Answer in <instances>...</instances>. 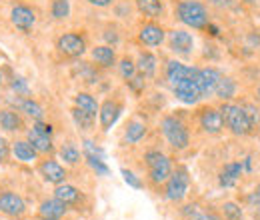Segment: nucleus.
Masks as SVG:
<instances>
[{
    "label": "nucleus",
    "instance_id": "f257e3e1",
    "mask_svg": "<svg viewBox=\"0 0 260 220\" xmlns=\"http://www.w3.org/2000/svg\"><path fill=\"white\" fill-rule=\"evenodd\" d=\"M218 110H220V114H222L224 126H226L234 136H248V134L252 132V126H250L248 118H246V114H244L242 104L224 102Z\"/></svg>",
    "mask_w": 260,
    "mask_h": 220
},
{
    "label": "nucleus",
    "instance_id": "f03ea898",
    "mask_svg": "<svg viewBox=\"0 0 260 220\" xmlns=\"http://www.w3.org/2000/svg\"><path fill=\"white\" fill-rule=\"evenodd\" d=\"M176 14L178 20L190 28H206L208 26V12L204 8V4H200L198 0H182L176 6Z\"/></svg>",
    "mask_w": 260,
    "mask_h": 220
},
{
    "label": "nucleus",
    "instance_id": "7ed1b4c3",
    "mask_svg": "<svg viewBox=\"0 0 260 220\" xmlns=\"http://www.w3.org/2000/svg\"><path fill=\"white\" fill-rule=\"evenodd\" d=\"M162 134L166 136L168 144L176 150H184L190 144V136L186 126L182 124L176 116H166L162 120Z\"/></svg>",
    "mask_w": 260,
    "mask_h": 220
},
{
    "label": "nucleus",
    "instance_id": "20e7f679",
    "mask_svg": "<svg viewBox=\"0 0 260 220\" xmlns=\"http://www.w3.org/2000/svg\"><path fill=\"white\" fill-rule=\"evenodd\" d=\"M144 160L148 166V176L154 184H160V182L168 180V176L172 172V164H170L168 156H164L158 150H150V152H146Z\"/></svg>",
    "mask_w": 260,
    "mask_h": 220
},
{
    "label": "nucleus",
    "instance_id": "39448f33",
    "mask_svg": "<svg viewBox=\"0 0 260 220\" xmlns=\"http://www.w3.org/2000/svg\"><path fill=\"white\" fill-rule=\"evenodd\" d=\"M190 186V176H188V170L184 166L176 168L174 172H170L168 180H166V198L172 200V202H180Z\"/></svg>",
    "mask_w": 260,
    "mask_h": 220
},
{
    "label": "nucleus",
    "instance_id": "423d86ee",
    "mask_svg": "<svg viewBox=\"0 0 260 220\" xmlns=\"http://www.w3.org/2000/svg\"><path fill=\"white\" fill-rule=\"evenodd\" d=\"M220 76H222L220 70H216V68H212V66L200 68L194 76V82H196V86H198V90H200V95L202 96L214 95V88H216Z\"/></svg>",
    "mask_w": 260,
    "mask_h": 220
},
{
    "label": "nucleus",
    "instance_id": "0eeeda50",
    "mask_svg": "<svg viewBox=\"0 0 260 220\" xmlns=\"http://www.w3.org/2000/svg\"><path fill=\"white\" fill-rule=\"evenodd\" d=\"M58 50L70 56V58H76V56H82L84 50H86V42L80 34L76 32H68V34H62L58 38Z\"/></svg>",
    "mask_w": 260,
    "mask_h": 220
},
{
    "label": "nucleus",
    "instance_id": "6e6552de",
    "mask_svg": "<svg viewBox=\"0 0 260 220\" xmlns=\"http://www.w3.org/2000/svg\"><path fill=\"white\" fill-rule=\"evenodd\" d=\"M198 120H200V128L206 134H220L224 128V120H222V114L218 108H204L200 112Z\"/></svg>",
    "mask_w": 260,
    "mask_h": 220
},
{
    "label": "nucleus",
    "instance_id": "1a4fd4ad",
    "mask_svg": "<svg viewBox=\"0 0 260 220\" xmlns=\"http://www.w3.org/2000/svg\"><path fill=\"white\" fill-rule=\"evenodd\" d=\"M242 172H244L242 160H232V162H228V164L222 166V170H220V174H218V184H220L222 188H232V186H236L238 180H240V176H242Z\"/></svg>",
    "mask_w": 260,
    "mask_h": 220
},
{
    "label": "nucleus",
    "instance_id": "9d476101",
    "mask_svg": "<svg viewBox=\"0 0 260 220\" xmlns=\"http://www.w3.org/2000/svg\"><path fill=\"white\" fill-rule=\"evenodd\" d=\"M174 96L180 102H184V104H196L202 98V95H200V90H198V86H196V82L192 78H184L178 84H174Z\"/></svg>",
    "mask_w": 260,
    "mask_h": 220
},
{
    "label": "nucleus",
    "instance_id": "9b49d317",
    "mask_svg": "<svg viewBox=\"0 0 260 220\" xmlns=\"http://www.w3.org/2000/svg\"><path fill=\"white\" fill-rule=\"evenodd\" d=\"M168 42H170L172 52L176 54H190L194 48V38L186 30H172L168 36Z\"/></svg>",
    "mask_w": 260,
    "mask_h": 220
},
{
    "label": "nucleus",
    "instance_id": "f8f14e48",
    "mask_svg": "<svg viewBox=\"0 0 260 220\" xmlns=\"http://www.w3.org/2000/svg\"><path fill=\"white\" fill-rule=\"evenodd\" d=\"M120 112H122V106L114 100H106L100 108H98V116H100V126L102 130H110L112 126L116 124V120L120 118Z\"/></svg>",
    "mask_w": 260,
    "mask_h": 220
},
{
    "label": "nucleus",
    "instance_id": "ddd939ff",
    "mask_svg": "<svg viewBox=\"0 0 260 220\" xmlns=\"http://www.w3.org/2000/svg\"><path fill=\"white\" fill-rule=\"evenodd\" d=\"M196 72H198V68L184 66V64L178 62V60H170V62L166 64V78H168V82H170L172 86L178 84V82L184 80V78H192V80H194Z\"/></svg>",
    "mask_w": 260,
    "mask_h": 220
},
{
    "label": "nucleus",
    "instance_id": "4468645a",
    "mask_svg": "<svg viewBox=\"0 0 260 220\" xmlns=\"http://www.w3.org/2000/svg\"><path fill=\"white\" fill-rule=\"evenodd\" d=\"M164 38H166L164 28L158 26V24H154V22L144 24V26L140 28V32H138V40H140L144 46H160L164 42Z\"/></svg>",
    "mask_w": 260,
    "mask_h": 220
},
{
    "label": "nucleus",
    "instance_id": "2eb2a0df",
    "mask_svg": "<svg viewBox=\"0 0 260 220\" xmlns=\"http://www.w3.org/2000/svg\"><path fill=\"white\" fill-rule=\"evenodd\" d=\"M10 18H12V24L16 28H20L22 32H28L34 26V22H36V16H34V12L28 6H14Z\"/></svg>",
    "mask_w": 260,
    "mask_h": 220
},
{
    "label": "nucleus",
    "instance_id": "dca6fc26",
    "mask_svg": "<svg viewBox=\"0 0 260 220\" xmlns=\"http://www.w3.org/2000/svg\"><path fill=\"white\" fill-rule=\"evenodd\" d=\"M0 212L10 214V216L22 214L24 212V200L14 192H4V194H0Z\"/></svg>",
    "mask_w": 260,
    "mask_h": 220
},
{
    "label": "nucleus",
    "instance_id": "f3484780",
    "mask_svg": "<svg viewBox=\"0 0 260 220\" xmlns=\"http://www.w3.org/2000/svg\"><path fill=\"white\" fill-rule=\"evenodd\" d=\"M40 172L44 174V178L52 184H62L66 178L64 168L58 164V162H52V160H46L42 166H40Z\"/></svg>",
    "mask_w": 260,
    "mask_h": 220
},
{
    "label": "nucleus",
    "instance_id": "a211bd4d",
    "mask_svg": "<svg viewBox=\"0 0 260 220\" xmlns=\"http://www.w3.org/2000/svg\"><path fill=\"white\" fill-rule=\"evenodd\" d=\"M64 212H66V204L60 202L58 198L46 200V202L40 204V216L42 218H60V216H64Z\"/></svg>",
    "mask_w": 260,
    "mask_h": 220
},
{
    "label": "nucleus",
    "instance_id": "6ab92c4d",
    "mask_svg": "<svg viewBox=\"0 0 260 220\" xmlns=\"http://www.w3.org/2000/svg\"><path fill=\"white\" fill-rule=\"evenodd\" d=\"M136 8L148 18H162L164 6L160 0H136Z\"/></svg>",
    "mask_w": 260,
    "mask_h": 220
},
{
    "label": "nucleus",
    "instance_id": "aec40b11",
    "mask_svg": "<svg viewBox=\"0 0 260 220\" xmlns=\"http://www.w3.org/2000/svg\"><path fill=\"white\" fill-rule=\"evenodd\" d=\"M236 88H238V86H236L234 78H230V76H220V80H218V84H216V88H214V95L218 96L220 100L228 102L230 98H234Z\"/></svg>",
    "mask_w": 260,
    "mask_h": 220
},
{
    "label": "nucleus",
    "instance_id": "412c9836",
    "mask_svg": "<svg viewBox=\"0 0 260 220\" xmlns=\"http://www.w3.org/2000/svg\"><path fill=\"white\" fill-rule=\"evenodd\" d=\"M28 142L32 144V148L36 152H50L52 150V142H50V136L38 132V130H30L28 132Z\"/></svg>",
    "mask_w": 260,
    "mask_h": 220
},
{
    "label": "nucleus",
    "instance_id": "4be33fe9",
    "mask_svg": "<svg viewBox=\"0 0 260 220\" xmlns=\"http://www.w3.org/2000/svg\"><path fill=\"white\" fill-rule=\"evenodd\" d=\"M92 58L96 60V64L104 66V68H108V66H112V64L116 62L114 48H110V46H96L92 50Z\"/></svg>",
    "mask_w": 260,
    "mask_h": 220
},
{
    "label": "nucleus",
    "instance_id": "5701e85b",
    "mask_svg": "<svg viewBox=\"0 0 260 220\" xmlns=\"http://www.w3.org/2000/svg\"><path fill=\"white\" fill-rule=\"evenodd\" d=\"M182 214L186 220H220V216H216L214 212H206L202 210L198 204H188L182 208Z\"/></svg>",
    "mask_w": 260,
    "mask_h": 220
},
{
    "label": "nucleus",
    "instance_id": "b1692460",
    "mask_svg": "<svg viewBox=\"0 0 260 220\" xmlns=\"http://www.w3.org/2000/svg\"><path fill=\"white\" fill-rule=\"evenodd\" d=\"M136 68L140 70V74H142L144 78H146V76H154V72H156V56L150 54V52H142V54L138 56Z\"/></svg>",
    "mask_w": 260,
    "mask_h": 220
},
{
    "label": "nucleus",
    "instance_id": "393cba45",
    "mask_svg": "<svg viewBox=\"0 0 260 220\" xmlns=\"http://www.w3.org/2000/svg\"><path fill=\"white\" fill-rule=\"evenodd\" d=\"M54 196L64 204H74V202H78L80 192H78V188H74L70 184H58L56 190H54Z\"/></svg>",
    "mask_w": 260,
    "mask_h": 220
},
{
    "label": "nucleus",
    "instance_id": "a878e982",
    "mask_svg": "<svg viewBox=\"0 0 260 220\" xmlns=\"http://www.w3.org/2000/svg\"><path fill=\"white\" fill-rule=\"evenodd\" d=\"M74 102H76L78 108H82L84 112H88V114H92V116H96L98 108H100L96 98L92 95H86V92H78V95L74 96Z\"/></svg>",
    "mask_w": 260,
    "mask_h": 220
},
{
    "label": "nucleus",
    "instance_id": "bb28decb",
    "mask_svg": "<svg viewBox=\"0 0 260 220\" xmlns=\"http://www.w3.org/2000/svg\"><path fill=\"white\" fill-rule=\"evenodd\" d=\"M144 134H146V126L142 124V122H138V120H134L126 128L124 138H126V142H130V144H136V142H140L144 138Z\"/></svg>",
    "mask_w": 260,
    "mask_h": 220
},
{
    "label": "nucleus",
    "instance_id": "cd10ccee",
    "mask_svg": "<svg viewBox=\"0 0 260 220\" xmlns=\"http://www.w3.org/2000/svg\"><path fill=\"white\" fill-rule=\"evenodd\" d=\"M14 156L22 162H32L36 158V150L32 148L30 142H16L14 144Z\"/></svg>",
    "mask_w": 260,
    "mask_h": 220
},
{
    "label": "nucleus",
    "instance_id": "c85d7f7f",
    "mask_svg": "<svg viewBox=\"0 0 260 220\" xmlns=\"http://www.w3.org/2000/svg\"><path fill=\"white\" fill-rule=\"evenodd\" d=\"M72 118H74V122L78 128H82V130H90L92 124H94V116L92 114H88V112H84L82 108H74L72 110Z\"/></svg>",
    "mask_w": 260,
    "mask_h": 220
},
{
    "label": "nucleus",
    "instance_id": "c756f323",
    "mask_svg": "<svg viewBox=\"0 0 260 220\" xmlns=\"http://www.w3.org/2000/svg\"><path fill=\"white\" fill-rule=\"evenodd\" d=\"M222 216L226 220H242L244 216V210H242V206L238 204V202H224L222 204Z\"/></svg>",
    "mask_w": 260,
    "mask_h": 220
},
{
    "label": "nucleus",
    "instance_id": "7c9ffc66",
    "mask_svg": "<svg viewBox=\"0 0 260 220\" xmlns=\"http://www.w3.org/2000/svg\"><path fill=\"white\" fill-rule=\"evenodd\" d=\"M50 10H52V16L58 18V20L68 18V14H70V2L68 0H54Z\"/></svg>",
    "mask_w": 260,
    "mask_h": 220
},
{
    "label": "nucleus",
    "instance_id": "2f4dec72",
    "mask_svg": "<svg viewBox=\"0 0 260 220\" xmlns=\"http://www.w3.org/2000/svg\"><path fill=\"white\" fill-rule=\"evenodd\" d=\"M0 124L4 130H18V126H20V118L14 114V112H2L0 114Z\"/></svg>",
    "mask_w": 260,
    "mask_h": 220
},
{
    "label": "nucleus",
    "instance_id": "473e14b6",
    "mask_svg": "<svg viewBox=\"0 0 260 220\" xmlns=\"http://www.w3.org/2000/svg\"><path fill=\"white\" fill-rule=\"evenodd\" d=\"M242 108H244V114H246V118H248V122L252 126V130L260 124V108L256 104H242Z\"/></svg>",
    "mask_w": 260,
    "mask_h": 220
},
{
    "label": "nucleus",
    "instance_id": "72a5a7b5",
    "mask_svg": "<svg viewBox=\"0 0 260 220\" xmlns=\"http://www.w3.org/2000/svg\"><path fill=\"white\" fill-rule=\"evenodd\" d=\"M82 152H84V158H102L104 160V150L100 146H96L92 140L82 142Z\"/></svg>",
    "mask_w": 260,
    "mask_h": 220
},
{
    "label": "nucleus",
    "instance_id": "f704fd0d",
    "mask_svg": "<svg viewBox=\"0 0 260 220\" xmlns=\"http://www.w3.org/2000/svg\"><path fill=\"white\" fill-rule=\"evenodd\" d=\"M118 70H120V76H122L124 80H130V78L136 76V64L132 62L130 58H122L120 64H118Z\"/></svg>",
    "mask_w": 260,
    "mask_h": 220
},
{
    "label": "nucleus",
    "instance_id": "c9c22d12",
    "mask_svg": "<svg viewBox=\"0 0 260 220\" xmlns=\"http://www.w3.org/2000/svg\"><path fill=\"white\" fill-rule=\"evenodd\" d=\"M60 156L64 162L68 164H76L78 160H80V152H78V148H74L72 144H64L62 148H60Z\"/></svg>",
    "mask_w": 260,
    "mask_h": 220
},
{
    "label": "nucleus",
    "instance_id": "e433bc0d",
    "mask_svg": "<svg viewBox=\"0 0 260 220\" xmlns=\"http://www.w3.org/2000/svg\"><path fill=\"white\" fill-rule=\"evenodd\" d=\"M20 108H22L28 116H34L36 120H40V118H42V114H44V112H42V106H40V104H36V102H32V100H24V102L20 104Z\"/></svg>",
    "mask_w": 260,
    "mask_h": 220
},
{
    "label": "nucleus",
    "instance_id": "4c0bfd02",
    "mask_svg": "<svg viewBox=\"0 0 260 220\" xmlns=\"http://www.w3.org/2000/svg\"><path fill=\"white\" fill-rule=\"evenodd\" d=\"M86 162H88V166H90L96 174H100V176H106V174L110 172V168L106 166V162H104L102 158H86Z\"/></svg>",
    "mask_w": 260,
    "mask_h": 220
},
{
    "label": "nucleus",
    "instance_id": "58836bf2",
    "mask_svg": "<svg viewBox=\"0 0 260 220\" xmlns=\"http://www.w3.org/2000/svg\"><path fill=\"white\" fill-rule=\"evenodd\" d=\"M122 176H124V182L128 184V186H132V188L140 190L142 188V180L132 172V170H126V168H122Z\"/></svg>",
    "mask_w": 260,
    "mask_h": 220
},
{
    "label": "nucleus",
    "instance_id": "ea45409f",
    "mask_svg": "<svg viewBox=\"0 0 260 220\" xmlns=\"http://www.w3.org/2000/svg\"><path fill=\"white\" fill-rule=\"evenodd\" d=\"M12 88H14L16 92H20V95H26V92H28V84H26V80H24V78H14Z\"/></svg>",
    "mask_w": 260,
    "mask_h": 220
},
{
    "label": "nucleus",
    "instance_id": "a19ab883",
    "mask_svg": "<svg viewBox=\"0 0 260 220\" xmlns=\"http://www.w3.org/2000/svg\"><path fill=\"white\" fill-rule=\"evenodd\" d=\"M130 88L132 90H136V92H140L142 88H144V76L140 74V76H134V78H130Z\"/></svg>",
    "mask_w": 260,
    "mask_h": 220
},
{
    "label": "nucleus",
    "instance_id": "79ce46f5",
    "mask_svg": "<svg viewBox=\"0 0 260 220\" xmlns=\"http://www.w3.org/2000/svg\"><path fill=\"white\" fill-rule=\"evenodd\" d=\"M246 202H248L252 208L260 210V194H256V192H248V194H246Z\"/></svg>",
    "mask_w": 260,
    "mask_h": 220
},
{
    "label": "nucleus",
    "instance_id": "37998d69",
    "mask_svg": "<svg viewBox=\"0 0 260 220\" xmlns=\"http://www.w3.org/2000/svg\"><path fill=\"white\" fill-rule=\"evenodd\" d=\"M34 130H38V132H42V134H46V136H50L52 134V126L50 124H44V122H36V126H34Z\"/></svg>",
    "mask_w": 260,
    "mask_h": 220
},
{
    "label": "nucleus",
    "instance_id": "c03bdc74",
    "mask_svg": "<svg viewBox=\"0 0 260 220\" xmlns=\"http://www.w3.org/2000/svg\"><path fill=\"white\" fill-rule=\"evenodd\" d=\"M212 6H216V8H228V6H232V2L234 0H208Z\"/></svg>",
    "mask_w": 260,
    "mask_h": 220
},
{
    "label": "nucleus",
    "instance_id": "a18cd8bd",
    "mask_svg": "<svg viewBox=\"0 0 260 220\" xmlns=\"http://www.w3.org/2000/svg\"><path fill=\"white\" fill-rule=\"evenodd\" d=\"M92 6H98V8H104V6H110L112 0H88Z\"/></svg>",
    "mask_w": 260,
    "mask_h": 220
},
{
    "label": "nucleus",
    "instance_id": "49530a36",
    "mask_svg": "<svg viewBox=\"0 0 260 220\" xmlns=\"http://www.w3.org/2000/svg\"><path fill=\"white\" fill-rule=\"evenodd\" d=\"M248 42H250L254 48H256V46H260V34H254V32H252V34L248 36Z\"/></svg>",
    "mask_w": 260,
    "mask_h": 220
},
{
    "label": "nucleus",
    "instance_id": "de8ad7c7",
    "mask_svg": "<svg viewBox=\"0 0 260 220\" xmlns=\"http://www.w3.org/2000/svg\"><path fill=\"white\" fill-rule=\"evenodd\" d=\"M104 38H106L108 42H112V44H116V42H118V36H116V32L114 30H112V34H110V30H108L106 34H104Z\"/></svg>",
    "mask_w": 260,
    "mask_h": 220
},
{
    "label": "nucleus",
    "instance_id": "09e8293b",
    "mask_svg": "<svg viewBox=\"0 0 260 220\" xmlns=\"http://www.w3.org/2000/svg\"><path fill=\"white\" fill-rule=\"evenodd\" d=\"M206 28L210 30V34H212V36H218V34H220L218 26H214V24H210V22H208V26H206Z\"/></svg>",
    "mask_w": 260,
    "mask_h": 220
},
{
    "label": "nucleus",
    "instance_id": "8fccbe9b",
    "mask_svg": "<svg viewBox=\"0 0 260 220\" xmlns=\"http://www.w3.org/2000/svg\"><path fill=\"white\" fill-rule=\"evenodd\" d=\"M6 156V146H4V140L0 138V158Z\"/></svg>",
    "mask_w": 260,
    "mask_h": 220
},
{
    "label": "nucleus",
    "instance_id": "3c124183",
    "mask_svg": "<svg viewBox=\"0 0 260 220\" xmlns=\"http://www.w3.org/2000/svg\"><path fill=\"white\" fill-rule=\"evenodd\" d=\"M240 2H244V4H256L258 0H240Z\"/></svg>",
    "mask_w": 260,
    "mask_h": 220
},
{
    "label": "nucleus",
    "instance_id": "603ef678",
    "mask_svg": "<svg viewBox=\"0 0 260 220\" xmlns=\"http://www.w3.org/2000/svg\"><path fill=\"white\" fill-rule=\"evenodd\" d=\"M254 220H260V210H256V212H254Z\"/></svg>",
    "mask_w": 260,
    "mask_h": 220
},
{
    "label": "nucleus",
    "instance_id": "864d4df0",
    "mask_svg": "<svg viewBox=\"0 0 260 220\" xmlns=\"http://www.w3.org/2000/svg\"><path fill=\"white\" fill-rule=\"evenodd\" d=\"M254 192H256V194H260V182L256 184V190H254Z\"/></svg>",
    "mask_w": 260,
    "mask_h": 220
},
{
    "label": "nucleus",
    "instance_id": "5fc2aeb1",
    "mask_svg": "<svg viewBox=\"0 0 260 220\" xmlns=\"http://www.w3.org/2000/svg\"><path fill=\"white\" fill-rule=\"evenodd\" d=\"M42 220H60V218H42Z\"/></svg>",
    "mask_w": 260,
    "mask_h": 220
},
{
    "label": "nucleus",
    "instance_id": "6e6d98bb",
    "mask_svg": "<svg viewBox=\"0 0 260 220\" xmlns=\"http://www.w3.org/2000/svg\"><path fill=\"white\" fill-rule=\"evenodd\" d=\"M0 82H2V74H0Z\"/></svg>",
    "mask_w": 260,
    "mask_h": 220
}]
</instances>
